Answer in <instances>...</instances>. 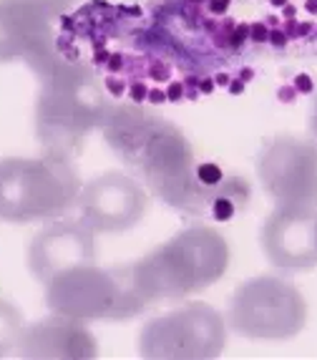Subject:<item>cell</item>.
<instances>
[{"mask_svg": "<svg viewBox=\"0 0 317 360\" xmlns=\"http://www.w3.org/2000/svg\"><path fill=\"white\" fill-rule=\"evenodd\" d=\"M46 305L53 315L96 323V320H131L149 307L138 292L131 264L98 267L96 262L78 264L58 272L46 283Z\"/></svg>", "mask_w": 317, "mask_h": 360, "instance_id": "5b68a950", "label": "cell"}, {"mask_svg": "<svg viewBox=\"0 0 317 360\" xmlns=\"http://www.w3.org/2000/svg\"><path fill=\"white\" fill-rule=\"evenodd\" d=\"M108 146L151 186L156 197L176 210H199L207 186L199 181L194 149L172 121L144 106L111 103L101 124Z\"/></svg>", "mask_w": 317, "mask_h": 360, "instance_id": "6da1fadb", "label": "cell"}, {"mask_svg": "<svg viewBox=\"0 0 317 360\" xmlns=\"http://www.w3.org/2000/svg\"><path fill=\"white\" fill-rule=\"evenodd\" d=\"M257 176L277 205L317 207V141L297 136L272 139L259 151Z\"/></svg>", "mask_w": 317, "mask_h": 360, "instance_id": "ba28073f", "label": "cell"}, {"mask_svg": "<svg viewBox=\"0 0 317 360\" xmlns=\"http://www.w3.org/2000/svg\"><path fill=\"white\" fill-rule=\"evenodd\" d=\"M41 76L36 134L46 151L71 156L93 129H101L111 101L91 68L56 60Z\"/></svg>", "mask_w": 317, "mask_h": 360, "instance_id": "3957f363", "label": "cell"}, {"mask_svg": "<svg viewBox=\"0 0 317 360\" xmlns=\"http://www.w3.org/2000/svg\"><path fill=\"white\" fill-rule=\"evenodd\" d=\"M227 323L250 340H290L307 323V302L290 280L259 275L229 297Z\"/></svg>", "mask_w": 317, "mask_h": 360, "instance_id": "8992f818", "label": "cell"}, {"mask_svg": "<svg viewBox=\"0 0 317 360\" xmlns=\"http://www.w3.org/2000/svg\"><path fill=\"white\" fill-rule=\"evenodd\" d=\"M91 262H96V232L84 219H53L28 245L30 275L41 285L58 272Z\"/></svg>", "mask_w": 317, "mask_h": 360, "instance_id": "7c38bea8", "label": "cell"}, {"mask_svg": "<svg viewBox=\"0 0 317 360\" xmlns=\"http://www.w3.org/2000/svg\"><path fill=\"white\" fill-rule=\"evenodd\" d=\"M81 179L71 156L46 151L36 159H0V219L13 224L58 219L78 205Z\"/></svg>", "mask_w": 317, "mask_h": 360, "instance_id": "277c9868", "label": "cell"}, {"mask_svg": "<svg viewBox=\"0 0 317 360\" xmlns=\"http://www.w3.org/2000/svg\"><path fill=\"white\" fill-rule=\"evenodd\" d=\"M262 250L280 270L317 267V207L277 205L262 227Z\"/></svg>", "mask_w": 317, "mask_h": 360, "instance_id": "8fae6325", "label": "cell"}, {"mask_svg": "<svg viewBox=\"0 0 317 360\" xmlns=\"http://www.w3.org/2000/svg\"><path fill=\"white\" fill-rule=\"evenodd\" d=\"M53 18L46 0H0V63L28 60L38 73L56 63Z\"/></svg>", "mask_w": 317, "mask_h": 360, "instance_id": "9c48e42d", "label": "cell"}, {"mask_svg": "<svg viewBox=\"0 0 317 360\" xmlns=\"http://www.w3.org/2000/svg\"><path fill=\"white\" fill-rule=\"evenodd\" d=\"M23 315L8 300H0V358L15 355L20 335H23Z\"/></svg>", "mask_w": 317, "mask_h": 360, "instance_id": "5bb4252c", "label": "cell"}, {"mask_svg": "<svg viewBox=\"0 0 317 360\" xmlns=\"http://www.w3.org/2000/svg\"><path fill=\"white\" fill-rule=\"evenodd\" d=\"M15 355L25 360H91L98 355V342L86 323L51 315L41 323L25 325Z\"/></svg>", "mask_w": 317, "mask_h": 360, "instance_id": "4fadbf2b", "label": "cell"}, {"mask_svg": "<svg viewBox=\"0 0 317 360\" xmlns=\"http://www.w3.org/2000/svg\"><path fill=\"white\" fill-rule=\"evenodd\" d=\"M227 267L229 245L224 234L207 224H194L134 262L131 275L138 292L151 305L212 288L224 277Z\"/></svg>", "mask_w": 317, "mask_h": 360, "instance_id": "7a4b0ae2", "label": "cell"}, {"mask_svg": "<svg viewBox=\"0 0 317 360\" xmlns=\"http://www.w3.org/2000/svg\"><path fill=\"white\" fill-rule=\"evenodd\" d=\"M81 219L96 234H114L136 227L149 210L144 186L121 172H106L81 186Z\"/></svg>", "mask_w": 317, "mask_h": 360, "instance_id": "30bf717a", "label": "cell"}, {"mask_svg": "<svg viewBox=\"0 0 317 360\" xmlns=\"http://www.w3.org/2000/svg\"><path fill=\"white\" fill-rule=\"evenodd\" d=\"M227 345V323L207 302H189L154 318L138 335L146 360H212Z\"/></svg>", "mask_w": 317, "mask_h": 360, "instance_id": "52a82bcc", "label": "cell"}, {"mask_svg": "<svg viewBox=\"0 0 317 360\" xmlns=\"http://www.w3.org/2000/svg\"><path fill=\"white\" fill-rule=\"evenodd\" d=\"M310 134L317 141V94H315V101H312V111H310Z\"/></svg>", "mask_w": 317, "mask_h": 360, "instance_id": "9a60e30c", "label": "cell"}]
</instances>
